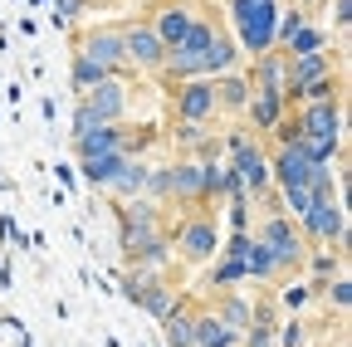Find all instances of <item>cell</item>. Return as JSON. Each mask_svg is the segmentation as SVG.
Masks as SVG:
<instances>
[{
	"label": "cell",
	"mask_w": 352,
	"mask_h": 347,
	"mask_svg": "<svg viewBox=\"0 0 352 347\" xmlns=\"http://www.w3.org/2000/svg\"><path fill=\"white\" fill-rule=\"evenodd\" d=\"M240 59V49H235V39H226L210 20H196L191 25V34L182 39L176 49H166V74H176V78H210V74H226L230 64Z\"/></svg>",
	"instance_id": "1"
},
{
	"label": "cell",
	"mask_w": 352,
	"mask_h": 347,
	"mask_svg": "<svg viewBox=\"0 0 352 347\" xmlns=\"http://www.w3.org/2000/svg\"><path fill=\"white\" fill-rule=\"evenodd\" d=\"M230 15H235V30H240V45L254 59L274 54V25H279L274 0H230Z\"/></svg>",
	"instance_id": "2"
},
{
	"label": "cell",
	"mask_w": 352,
	"mask_h": 347,
	"mask_svg": "<svg viewBox=\"0 0 352 347\" xmlns=\"http://www.w3.org/2000/svg\"><path fill=\"white\" fill-rule=\"evenodd\" d=\"M127 113V89L118 78L98 83V89L78 93V113H74V137H83L88 127H118V117Z\"/></svg>",
	"instance_id": "3"
},
{
	"label": "cell",
	"mask_w": 352,
	"mask_h": 347,
	"mask_svg": "<svg viewBox=\"0 0 352 347\" xmlns=\"http://www.w3.org/2000/svg\"><path fill=\"white\" fill-rule=\"evenodd\" d=\"M259 245H264V254L274 259V269L279 274H289V269H303V259H308V240H303V230L289 221V215H270V221H264V230L254 235Z\"/></svg>",
	"instance_id": "4"
},
{
	"label": "cell",
	"mask_w": 352,
	"mask_h": 347,
	"mask_svg": "<svg viewBox=\"0 0 352 347\" xmlns=\"http://www.w3.org/2000/svg\"><path fill=\"white\" fill-rule=\"evenodd\" d=\"M147 191L162 201H206V166L201 161H176V166H157L147 177Z\"/></svg>",
	"instance_id": "5"
},
{
	"label": "cell",
	"mask_w": 352,
	"mask_h": 347,
	"mask_svg": "<svg viewBox=\"0 0 352 347\" xmlns=\"http://www.w3.org/2000/svg\"><path fill=\"white\" fill-rule=\"evenodd\" d=\"M226 171L235 177V186L250 191V196L270 191V157H264V147L250 142V137H230V166Z\"/></svg>",
	"instance_id": "6"
},
{
	"label": "cell",
	"mask_w": 352,
	"mask_h": 347,
	"mask_svg": "<svg viewBox=\"0 0 352 347\" xmlns=\"http://www.w3.org/2000/svg\"><path fill=\"white\" fill-rule=\"evenodd\" d=\"M122 293L138 303V309H147L152 318H162L171 303H176V289H171V279L162 269H132L127 284H122Z\"/></svg>",
	"instance_id": "7"
},
{
	"label": "cell",
	"mask_w": 352,
	"mask_h": 347,
	"mask_svg": "<svg viewBox=\"0 0 352 347\" xmlns=\"http://www.w3.org/2000/svg\"><path fill=\"white\" fill-rule=\"evenodd\" d=\"M303 240H314V245H342V205L338 196H314V205H308L303 215Z\"/></svg>",
	"instance_id": "8"
},
{
	"label": "cell",
	"mask_w": 352,
	"mask_h": 347,
	"mask_svg": "<svg viewBox=\"0 0 352 347\" xmlns=\"http://www.w3.org/2000/svg\"><path fill=\"white\" fill-rule=\"evenodd\" d=\"M176 245H182V259H186V265H210V259L220 254L215 215H191V221L182 225V235H176Z\"/></svg>",
	"instance_id": "9"
},
{
	"label": "cell",
	"mask_w": 352,
	"mask_h": 347,
	"mask_svg": "<svg viewBox=\"0 0 352 347\" xmlns=\"http://www.w3.org/2000/svg\"><path fill=\"white\" fill-rule=\"evenodd\" d=\"M210 113H215V78H186L176 89V117L186 122V133L210 122Z\"/></svg>",
	"instance_id": "10"
},
{
	"label": "cell",
	"mask_w": 352,
	"mask_h": 347,
	"mask_svg": "<svg viewBox=\"0 0 352 347\" xmlns=\"http://www.w3.org/2000/svg\"><path fill=\"white\" fill-rule=\"evenodd\" d=\"M78 54H83L88 64H98L108 78H118V74L127 69V54H122V34H118V30H88V34L78 39Z\"/></svg>",
	"instance_id": "11"
},
{
	"label": "cell",
	"mask_w": 352,
	"mask_h": 347,
	"mask_svg": "<svg viewBox=\"0 0 352 347\" xmlns=\"http://www.w3.org/2000/svg\"><path fill=\"white\" fill-rule=\"evenodd\" d=\"M122 34V54H127V69H162L166 64V49H162V39L152 34V25H127L118 30Z\"/></svg>",
	"instance_id": "12"
},
{
	"label": "cell",
	"mask_w": 352,
	"mask_h": 347,
	"mask_svg": "<svg viewBox=\"0 0 352 347\" xmlns=\"http://www.w3.org/2000/svg\"><path fill=\"white\" fill-rule=\"evenodd\" d=\"M196 20H201V15H196L191 5H162L157 20H152V34L162 39V49H176V45H182V39L191 34Z\"/></svg>",
	"instance_id": "13"
},
{
	"label": "cell",
	"mask_w": 352,
	"mask_h": 347,
	"mask_svg": "<svg viewBox=\"0 0 352 347\" xmlns=\"http://www.w3.org/2000/svg\"><path fill=\"white\" fill-rule=\"evenodd\" d=\"M191 347H240V337L220 323L215 313L196 309V313H191Z\"/></svg>",
	"instance_id": "14"
},
{
	"label": "cell",
	"mask_w": 352,
	"mask_h": 347,
	"mask_svg": "<svg viewBox=\"0 0 352 347\" xmlns=\"http://www.w3.org/2000/svg\"><path fill=\"white\" fill-rule=\"evenodd\" d=\"M78 157H98V152H122L127 157V133L122 127H88L83 137H74Z\"/></svg>",
	"instance_id": "15"
},
{
	"label": "cell",
	"mask_w": 352,
	"mask_h": 347,
	"mask_svg": "<svg viewBox=\"0 0 352 347\" xmlns=\"http://www.w3.org/2000/svg\"><path fill=\"white\" fill-rule=\"evenodd\" d=\"M147 177H152V166H147V161H132V157H127V161L118 166V177L108 181V191H113V196H122V201H127V196L138 201V196L147 191Z\"/></svg>",
	"instance_id": "16"
},
{
	"label": "cell",
	"mask_w": 352,
	"mask_h": 347,
	"mask_svg": "<svg viewBox=\"0 0 352 347\" xmlns=\"http://www.w3.org/2000/svg\"><path fill=\"white\" fill-rule=\"evenodd\" d=\"M127 157L122 152H98V157H78V166H83V181L88 186H108L113 177H118V166H122Z\"/></svg>",
	"instance_id": "17"
},
{
	"label": "cell",
	"mask_w": 352,
	"mask_h": 347,
	"mask_svg": "<svg viewBox=\"0 0 352 347\" xmlns=\"http://www.w3.org/2000/svg\"><path fill=\"white\" fill-rule=\"evenodd\" d=\"M215 318L226 323L235 337H245V333H250V323H254V303H250V298H240V293H230V298L215 309Z\"/></svg>",
	"instance_id": "18"
},
{
	"label": "cell",
	"mask_w": 352,
	"mask_h": 347,
	"mask_svg": "<svg viewBox=\"0 0 352 347\" xmlns=\"http://www.w3.org/2000/svg\"><path fill=\"white\" fill-rule=\"evenodd\" d=\"M250 122L259 133H270V127H284V98H270V93H250Z\"/></svg>",
	"instance_id": "19"
},
{
	"label": "cell",
	"mask_w": 352,
	"mask_h": 347,
	"mask_svg": "<svg viewBox=\"0 0 352 347\" xmlns=\"http://www.w3.org/2000/svg\"><path fill=\"white\" fill-rule=\"evenodd\" d=\"M191 313H196V309H191V303H182V298L162 313V328H166L171 347H191Z\"/></svg>",
	"instance_id": "20"
},
{
	"label": "cell",
	"mask_w": 352,
	"mask_h": 347,
	"mask_svg": "<svg viewBox=\"0 0 352 347\" xmlns=\"http://www.w3.org/2000/svg\"><path fill=\"white\" fill-rule=\"evenodd\" d=\"M328 49V34L318 30V25H303L294 39H289V49H284V59H308V54H323Z\"/></svg>",
	"instance_id": "21"
},
{
	"label": "cell",
	"mask_w": 352,
	"mask_h": 347,
	"mask_svg": "<svg viewBox=\"0 0 352 347\" xmlns=\"http://www.w3.org/2000/svg\"><path fill=\"white\" fill-rule=\"evenodd\" d=\"M250 103V78H220L215 83V108H245Z\"/></svg>",
	"instance_id": "22"
},
{
	"label": "cell",
	"mask_w": 352,
	"mask_h": 347,
	"mask_svg": "<svg viewBox=\"0 0 352 347\" xmlns=\"http://www.w3.org/2000/svg\"><path fill=\"white\" fill-rule=\"evenodd\" d=\"M98 83H108V74H103L98 64H88L83 54H74V89L88 93V89H98Z\"/></svg>",
	"instance_id": "23"
},
{
	"label": "cell",
	"mask_w": 352,
	"mask_h": 347,
	"mask_svg": "<svg viewBox=\"0 0 352 347\" xmlns=\"http://www.w3.org/2000/svg\"><path fill=\"white\" fill-rule=\"evenodd\" d=\"M240 279H250L245 259H220V265H215V274H210V284H220V289H230V284H240Z\"/></svg>",
	"instance_id": "24"
},
{
	"label": "cell",
	"mask_w": 352,
	"mask_h": 347,
	"mask_svg": "<svg viewBox=\"0 0 352 347\" xmlns=\"http://www.w3.org/2000/svg\"><path fill=\"white\" fill-rule=\"evenodd\" d=\"M303 25H308V15H303V10H289V15H279V25H274V39H284V45H289Z\"/></svg>",
	"instance_id": "25"
},
{
	"label": "cell",
	"mask_w": 352,
	"mask_h": 347,
	"mask_svg": "<svg viewBox=\"0 0 352 347\" xmlns=\"http://www.w3.org/2000/svg\"><path fill=\"white\" fill-rule=\"evenodd\" d=\"M347 303H352V284H347V274H333V309L347 313Z\"/></svg>",
	"instance_id": "26"
},
{
	"label": "cell",
	"mask_w": 352,
	"mask_h": 347,
	"mask_svg": "<svg viewBox=\"0 0 352 347\" xmlns=\"http://www.w3.org/2000/svg\"><path fill=\"white\" fill-rule=\"evenodd\" d=\"M303 265H314V274H338V249L328 254V249H318V254H308Z\"/></svg>",
	"instance_id": "27"
},
{
	"label": "cell",
	"mask_w": 352,
	"mask_h": 347,
	"mask_svg": "<svg viewBox=\"0 0 352 347\" xmlns=\"http://www.w3.org/2000/svg\"><path fill=\"white\" fill-rule=\"evenodd\" d=\"M314 289H318V284H298V289H284V293H279V303H284V309H303Z\"/></svg>",
	"instance_id": "28"
},
{
	"label": "cell",
	"mask_w": 352,
	"mask_h": 347,
	"mask_svg": "<svg viewBox=\"0 0 352 347\" xmlns=\"http://www.w3.org/2000/svg\"><path fill=\"white\" fill-rule=\"evenodd\" d=\"M250 240H254V235H245V230H240V235L226 245V259H245V254H250Z\"/></svg>",
	"instance_id": "29"
}]
</instances>
